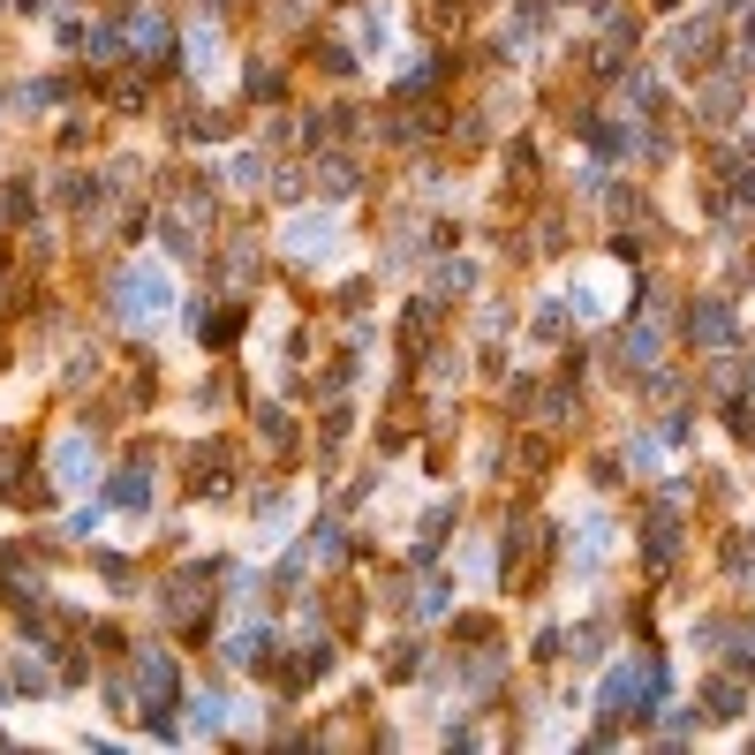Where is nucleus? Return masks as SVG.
<instances>
[{"label": "nucleus", "mask_w": 755, "mask_h": 755, "mask_svg": "<svg viewBox=\"0 0 755 755\" xmlns=\"http://www.w3.org/2000/svg\"><path fill=\"white\" fill-rule=\"evenodd\" d=\"M122 317H129V325H144V332L174 317V273H166L159 257H137V265L122 273Z\"/></svg>", "instance_id": "1"}, {"label": "nucleus", "mask_w": 755, "mask_h": 755, "mask_svg": "<svg viewBox=\"0 0 755 755\" xmlns=\"http://www.w3.org/2000/svg\"><path fill=\"white\" fill-rule=\"evenodd\" d=\"M280 242H288L295 257H340V219H332V212H295Z\"/></svg>", "instance_id": "2"}, {"label": "nucleus", "mask_w": 755, "mask_h": 755, "mask_svg": "<svg viewBox=\"0 0 755 755\" xmlns=\"http://www.w3.org/2000/svg\"><path fill=\"white\" fill-rule=\"evenodd\" d=\"M650 688H657V672H650L642 657H619V665H612V680H604V710H642V703H650Z\"/></svg>", "instance_id": "3"}, {"label": "nucleus", "mask_w": 755, "mask_h": 755, "mask_svg": "<svg viewBox=\"0 0 755 755\" xmlns=\"http://www.w3.org/2000/svg\"><path fill=\"white\" fill-rule=\"evenodd\" d=\"M53 476H61L68 491H84V483H91V439H61V446H53Z\"/></svg>", "instance_id": "4"}, {"label": "nucleus", "mask_w": 755, "mask_h": 755, "mask_svg": "<svg viewBox=\"0 0 755 755\" xmlns=\"http://www.w3.org/2000/svg\"><path fill=\"white\" fill-rule=\"evenodd\" d=\"M137 695H144V703H166V695H174V665H166L159 650L137 657Z\"/></svg>", "instance_id": "5"}, {"label": "nucleus", "mask_w": 755, "mask_h": 755, "mask_svg": "<svg viewBox=\"0 0 755 755\" xmlns=\"http://www.w3.org/2000/svg\"><path fill=\"white\" fill-rule=\"evenodd\" d=\"M106 499H114V506H122V514H144V506H151V476H144V468H122V476H114V491H106Z\"/></svg>", "instance_id": "6"}, {"label": "nucleus", "mask_w": 755, "mask_h": 755, "mask_svg": "<svg viewBox=\"0 0 755 755\" xmlns=\"http://www.w3.org/2000/svg\"><path fill=\"white\" fill-rule=\"evenodd\" d=\"M604 544H612V529H604V521H582V537H575V567H582V575H597Z\"/></svg>", "instance_id": "7"}, {"label": "nucleus", "mask_w": 755, "mask_h": 755, "mask_svg": "<svg viewBox=\"0 0 755 755\" xmlns=\"http://www.w3.org/2000/svg\"><path fill=\"white\" fill-rule=\"evenodd\" d=\"M575 310H582V317H604V310H612V288H604L597 273H582V280H575Z\"/></svg>", "instance_id": "8"}, {"label": "nucleus", "mask_w": 755, "mask_h": 755, "mask_svg": "<svg viewBox=\"0 0 755 755\" xmlns=\"http://www.w3.org/2000/svg\"><path fill=\"white\" fill-rule=\"evenodd\" d=\"M265 642H273L265 627H242V634H227V657H235V665H257V657H265Z\"/></svg>", "instance_id": "9"}, {"label": "nucleus", "mask_w": 755, "mask_h": 755, "mask_svg": "<svg viewBox=\"0 0 755 755\" xmlns=\"http://www.w3.org/2000/svg\"><path fill=\"white\" fill-rule=\"evenodd\" d=\"M219 718H227L219 695H197V703H189V733H219Z\"/></svg>", "instance_id": "10"}, {"label": "nucleus", "mask_w": 755, "mask_h": 755, "mask_svg": "<svg viewBox=\"0 0 755 755\" xmlns=\"http://www.w3.org/2000/svg\"><path fill=\"white\" fill-rule=\"evenodd\" d=\"M189 61H197V76H219V38L197 30V38H189Z\"/></svg>", "instance_id": "11"}, {"label": "nucleus", "mask_w": 755, "mask_h": 755, "mask_svg": "<svg viewBox=\"0 0 755 755\" xmlns=\"http://www.w3.org/2000/svg\"><path fill=\"white\" fill-rule=\"evenodd\" d=\"M129 38H137V53H159V38H166V30H159V15H137V23H129Z\"/></svg>", "instance_id": "12"}]
</instances>
